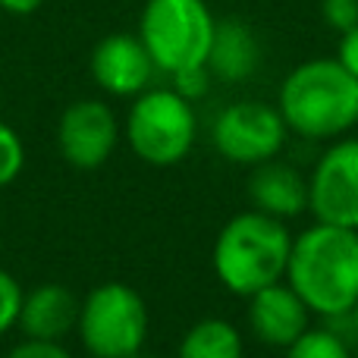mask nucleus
<instances>
[{
    "label": "nucleus",
    "instance_id": "obj_4",
    "mask_svg": "<svg viewBox=\"0 0 358 358\" xmlns=\"http://www.w3.org/2000/svg\"><path fill=\"white\" fill-rule=\"evenodd\" d=\"M214 16L204 0H148L138 22L151 60L161 73L204 66L214 41Z\"/></svg>",
    "mask_w": 358,
    "mask_h": 358
},
{
    "label": "nucleus",
    "instance_id": "obj_12",
    "mask_svg": "<svg viewBox=\"0 0 358 358\" xmlns=\"http://www.w3.org/2000/svg\"><path fill=\"white\" fill-rule=\"evenodd\" d=\"M79 299L63 283H41L31 292H25L19 324L29 340H48L60 343L69 330L79 327Z\"/></svg>",
    "mask_w": 358,
    "mask_h": 358
},
{
    "label": "nucleus",
    "instance_id": "obj_6",
    "mask_svg": "<svg viewBox=\"0 0 358 358\" xmlns=\"http://www.w3.org/2000/svg\"><path fill=\"white\" fill-rule=\"evenodd\" d=\"M198 120L192 101L176 88H155L136 94V104L126 120L129 145L151 167H173L195 145Z\"/></svg>",
    "mask_w": 358,
    "mask_h": 358
},
{
    "label": "nucleus",
    "instance_id": "obj_14",
    "mask_svg": "<svg viewBox=\"0 0 358 358\" xmlns=\"http://www.w3.org/2000/svg\"><path fill=\"white\" fill-rule=\"evenodd\" d=\"M258 60H261L258 38H255V31L245 22H239V19L217 22L210 54H208V69L217 79L245 82L258 69Z\"/></svg>",
    "mask_w": 358,
    "mask_h": 358
},
{
    "label": "nucleus",
    "instance_id": "obj_22",
    "mask_svg": "<svg viewBox=\"0 0 358 358\" xmlns=\"http://www.w3.org/2000/svg\"><path fill=\"white\" fill-rule=\"evenodd\" d=\"M336 60L343 63V66L349 69V73L358 79V25L349 31H343L340 38V54H336Z\"/></svg>",
    "mask_w": 358,
    "mask_h": 358
},
{
    "label": "nucleus",
    "instance_id": "obj_1",
    "mask_svg": "<svg viewBox=\"0 0 358 358\" xmlns=\"http://www.w3.org/2000/svg\"><path fill=\"white\" fill-rule=\"evenodd\" d=\"M286 280L315 315L343 317L358 302V229L321 223L292 239Z\"/></svg>",
    "mask_w": 358,
    "mask_h": 358
},
{
    "label": "nucleus",
    "instance_id": "obj_2",
    "mask_svg": "<svg viewBox=\"0 0 358 358\" xmlns=\"http://www.w3.org/2000/svg\"><path fill=\"white\" fill-rule=\"evenodd\" d=\"M280 113L305 138L346 136L358 123V79L340 60H308L286 76Z\"/></svg>",
    "mask_w": 358,
    "mask_h": 358
},
{
    "label": "nucleus",
    "instance_id": "obj_8",
    "mask_svg": "<svg viewBox=\"0 0 358 358\" xmlns=\"http://www.w3.org/2000/svg\"><path fill=\"white\" fill-rule=\"evenodd\" d=\"M308 208L321 223L358 229V138L334 142L308 179Z\"/></svg>",
    "mask_w": 358,
    "mask_h": 358
},
{
    "label": "nucleus",
    "instance_id": "obj_13",
    "mask_svg": "<svg viewBox=\"0 0 358 358\" xmlns=\"http://www.w3.org/2000/svg\"><path fill=\"white\" fill-rule=\"evenodd\" d=\"M248 198H252L255 210L289 220V217H299L308 208V179L299 173L292 164L271 157V161L252 167Z\"/></svg>",
    "mask_w": 358,
    "mask_h": 358
},
{
    "label": "nucleus",
    "instance_id": "obj_20",
    "mask_svg": "<svg viewBox=\"0 0 358 358\" xmlns=\"http://www.w3.org/2000/svg\"><path fill=\"white\" fill-rule=\"evenodd\" d=\"M173 79V88L182 98H189V101H195V98H201L204 92H208V82H210V69H208V63L204 66H192V69H179V73L170 76Z\"/></svg>",
    "mask_w": 358,
    "mask_h": 358
},
{
    "label": "nucleus",
    "instance_id": "obj_3",
    "mask_svg": "<svg viewBox=\"0 0 358 358\" xmlns=\"http://www.w3.org/2000/svg\"><path fill=\"white\" fill-rule=\"evenodd\" d=\"M292 236L280 217L245 210L223 223L214 242V273L229 292L252 296L286 277Z\"/></svg>",
    "mask_w": 358,
    "mask_h": 358
},
{
    "label": "nucleus",
    "instance_id": "obj_5",
    "mask_svg": "<svg viewBox=\"0 0 358 358\" xmlns=\"http://www.w3.org/2000/svg\"><path fill=\"white\" fill-rule=\"evenodd\" d=\"M148 305L132 286L101 283L85 296L79 308L82 346L94 358H132L148 340Z\"/></svg>",
    "mask_w": 358,
    "mask_h": 358
},
{
    "label": "nucleus",
    "instance_id": "obj_21",
    "mask_svg": "<svg viewBox=\"0 0 358 358\" xmlns=\"http://www.w3.org/2000/svg\"><path fill=\"white\" fill-rule=\"evenodd\" d=\"M6 358H73L60 343H48V340H25L16 349H10Z\"/></svg>",
    "mask_w": 358,
    "mask_h": 358
},
{
    "label": "nucleus",
    "instance_id": "obj_19",
    "mask_svg": "<svg viewBox=\"0 0 358 358\" xmlns=\"http://www.w3.org/2000/svg\"><path fill=\"white\" fill-rule=\"evenodd\" d=\"M321 16L330 29L343 35L358 25V0H321Z\"/></svg>",
    "mask_w": 358,
    "mask_h": 358
},
{
    "label": "nucleus",
    "instance_id": "obj_10",
    "mask_svg": "<svg viewBox=\"0 0 358 358\" xmlns=\"http://www.w3.org/2000/svg\"><path fill=\"white\" fill-rule=\"evenodd\" d=\"M155 60L138 35H107L92 50V76L104 92L117 98H136L151 85Z\"/></svg>",
    "mask_w": 358,
    "mask_h": 358
},
{
    "label": "nucleus",
    "instance_id": "obj_23",
    "mask_svg": "<svg viewBox=\"0 0 358 358\" xmlns=\"http://www.w3.org/2000/svg\"><path fill=\"white\" fill-rule=\"evenodd\" d=\"M44 0H0V10L13 13V16H29V13L41 10Z\"/></svg>",
    "mask_w": 358,
    "mask_h": 358
},
{
    "label": "nucleus",
    "instance_id": "obj_15",
    "mask_svg": "<svg viewBox=\"0 0 358 358\" xmlns=\"http://www.w3.org/2000/svg\"><path fill=\"white\" fill-rule=\"evenodd\" d=\"M179 358H245L239 330L220 317L198 321L179 343Z\"/></svg>",
    "mask_w": 358,
    "mask_h": 358
},
{
    "label": "nucleus",
    "instance_id": "obj_18",
    "mask_svg": "<svg viewBox=\"0 0 358 358\" xmlns=\"http://www.w3.org/2000/svg\"><path fill=\"white\" fill-rule=\"evenodd\" d=\"M22 299H25V292H22V286H19V280L0 267V336L19 324Z\"/></svg>",
    "mask_w": 358,
    "mask_h": 358
},
{
    "label": "nucleus",
    "instance_id": "obj_9",
    "mask_svg": "<svg viewBox=\"0 0 358 358\" xmlns=\"http://www.w3.org/2000/svg\"><path fill=\"white\" fill-rule=\"evenodd\" d=\"M120 142V126L104 101H76L57 123V145L69 167L98 170L107 164Z\"/></svg>",
    "mask_w": 358,
    "mask_h": 358
},
{
    "label": "nucleus",
    "instance_id": "obj_25",
    "mask_svg": "<svg viewBox=\"0 0 358 358\" xmlns=\"http://www.w3.org/2000/svg\"><path fill=\"white\" fill-rule=\"evenodd\" d=\"M132 358H148V355H142V352H138V355H132Z\"/></svg>",
    "mask_w": 358,
    "mask_h": 358
},
{
    "label": "nucleus",
    "instance_id": "obj_24",
    "mask_svg": "<svg viewBox=\"0 0 358 358\" xmlns=\"http://www.w3.org/2000/svg\"><path fill=\"white\" fill-rule=\"evenodd\" d=\"M349 315H352V327H355V334H358V302H355V308L349 311Z\"/></svg>",
    "mask_w": 358,
    "mask_h": 358
},
{
    "label": "nucleus",
    "instance_id": "obj_17",
    "mask_svg": "<svg viewBox=\"0 0 358 358\" xmlns=\"http://www.w3.org/2000/svg\"><path fill=\"white\" fill-rule=\"evenodd\" d=\"M25 167V145L19 138V132L13 126H6L0 120V189L10 182H16L19 173Z\"/></svg>",
    "mask_w": 358,
    "mask_h": 358
},
{
    "label": "nucleus",
    "instance_id": "obj_11",
    "mask_svg": "<svg viewBox=\"0 0 358 358\" xmlns=\"http://www.w3.org/2000/svg\"><path fill=\"white\" fill-rule=\"evenodd\" d=\"M311 308L289 283H271L248 296V324L264 346L289 349L308 330Z\"/></svg>",
    "mask_w": 358,
    "mask_h": 358
},
{
    "label": "nucleus",
    "instance_id": "obj_7",
    "mask_svg": "<svg viewBox=\"0 0 358 358\" xmlns=\"http://www.w3.org/2000/svg\"><path fill=\"white\" fill-rule=\"evenodd\" d=\"M286 129L289 126L280 107L261 101H236L223 107L214 120V145L227 161L255 167L280 155L286 145Z\"/></svg>",
    "mask_w": 358,
    "mask_h": 358
},
{
    "label": "nucleus",
    "instance_id": "obj_16",
    "mask_svg": "<svg viewBox=\"0 0 358 358\" xmlns=\"http://www.w3.org/2000/svg\"><path fill=\"white\" fill-rule=\"evenodd\" d=\"M286 358H352L349 346L334 334V330H305L289 349Z\"/></svg>",
    "mask_w": 358,
    "mask_h": 358
}]
</instances>
